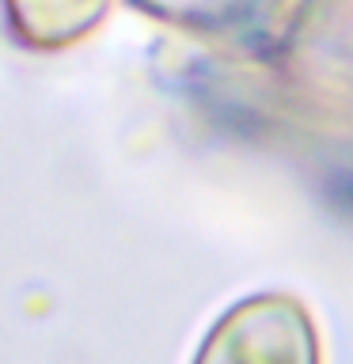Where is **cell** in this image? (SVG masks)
Listing matches in <instances>:
<instances>
[{
  "label": "cell",
  "instance_id": "cell-1",
  "mask_svg": "<svg viewBox=\"0 0 353 364\" xmlns=\"http://www.w3.org/2000/svg\"><path fill=\"white\" fill-rule=\"evenodd\" d=\"M194 364H319V346L296 300L251 296L209 326Z\"/></svg>",
  "mask_w": 353,
  "mask_h": 364
},
{
  "label": "cell",
  "instance_id": "cell-2",
  "mask_svg": "<svg viewBox=\"0 0 353 364\" xmlns=\"http://www.w3.org/2000/svg\"><path fill=\"white\" fill-rule=\"evenodd\" d=\"M118 0H4L11 34L31 50H65L95 34Z\"/></svg>",
  "mask_w": 353,
  "mask_h": 364
}]
</instances>
